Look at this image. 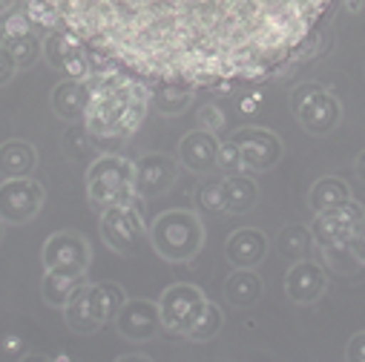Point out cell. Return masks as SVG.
Masks as SVG:
<instances>
[{"mask_svg": "<svg viewBox=\"0 0 365 362\" xmlns=\"http://www.w3.org/2000/svg\"><path fill=\"white\" fill-rule=\"evenodd\" d=\"M113 322H115V331H118L121 339H127V342H150L161 331L158 302H153V299H127Z\"/></svg>", "mask_w": 365, "mask_h": 362, "instance_id": "obj_13", "label": "cell"}, {"mask_svg": "<svg viewBox=\"0 0 365 362\" xmlns=\"http://www.w3.org/2000/svg\"><path fill=\"white\" fill-rule=\"evenodd\" d=\"M38 167V152L24 138H9L0 144V175L4 178H26Z\"/></svg>", "mask_w": 365, "mask_h": 362, "instance_id": "obj_22", "label": "cell"}, {"mask_svg": "<svg viewBox=\"0 0 365 362\" xmlns=\"http://www.w3.org/2000/svg\"><path fill=\"white\" fill-rule=\"evenodd\" d=\"M207 305V296L202 294V288L196 285H185V282H178V285H170L161 299H158V314H161V328L175 333V336H185L193 322L202 316Z\"/></svg>", "mask_w": 365, "mask_h": 362, "instance_id": "obj_8", "label": "cell"}, {"mask_svg": "<svg viewBox=\"0 0 365 362\" xmlns=\"http://www.w3.org/2000/svg\"><path fill=\"white\" fill-rule=\"evenodd\" d=\"M196 121H199V127L202 130H210V133H219L222 127H225V113H222V107H216V104H205V107H199V113H196Z\"/></svg>", "mask_w": 365, "mask_h": 362, "instance_id": "obj_34", "label": "cell"}, {"mask_svg": "<svg viewBox=\"0 0 365 362\" xmlns=\"http://www.w3.org/2000/svg\"><path fill=\"white\" fill-rule=\"evenodd\" d=\"M18 75V66H15V61H12V55H9V49L0 43V86H6V83H12V78Z\"/></svg>", "mask_w": 365, "mask_h": 362, "instance_id": "obj_36", "label": "cell"}, {"mask_svg": "<svg viewBox=\"0 0 365 362\" xmlns=\"http://www.w3.org/2000/svg\"><path fill=\"white\" fill-rule=\"evenodd\" d=\"M101 239L113 253H121V256L138 253L141 244L147 242V224H144L138 202L104 207V213H101Z\"/></svg>", "mask_w": 365, "mask_h": 362, "instance_id": "obj_6", "label": "cell"}, {"mask_svg": "<svg viewBox=\"0 0 365 362\" xmlns=\"http://www.w3.org/2000/svg\"><path fill=\"white\" fill-rule=\"evenodd\" d=\"M124 302H127V294L115 282H96V285H86L83 282V305H86V314L93 316L98 325L113 322Z\"/></svg>", "mask_w": 365, "mask_h": 362, "instance_id": "obj_18", "label": "cell"}, {"mask_svg": "<svg viewBox=\"0 0 365 362\" xmlns=\"http://www.w3.org/2000/svg\"><path fill=\"white\" fill-rule=\"evenodd\" d=\"M362 6H365V0H345V9H348L351 15H359Z\"/></svg>", "mask_w": 365, "mask_h": 362, "instance_id": "obj_41", "label": "cell"}, {"mask_svg": "<svg viewBox=\"0 0 365 362\" xmlns=\"http://www.w3.org/2000/svg\"><path fill=\"white\" fill-rule=\"evenodd\" d=\"M311 242H314V236H311L308 227H302V224H288V227H282V233H279V239H277V247H279V253H282L285 259H305Z\"/></svg>", "mask_w": 365, "mask_h": 362, "instance_id": "obj_29", "label": "cell"}, {"mask_svg": "<svg viewBox=\"0 0 365 362\" xmlns=\"http://www.w3.org/2000/svg\"><path fill=\"white\" fill-rule=\"evenodd\" d=\"M41 259H43V270L83 279L89 262H93V247L78 230H58L43 242Z\"/></svg>", "mask_w": 365, "mask_h": 362, "instance_id": "obj_7", "label": "cell"}, {"mask_svg": "<svg viewBox=\"0 0 365 362\" xmlns=\"http://www.w3.org/2000/svg\"><path fill=\"white\" fill-rule=\"evenodd\" d=\"M133 167H135V196L147 202L170 193V187L178 178V161H173L164 152H147Z\"/></svg>", "mask_w": 365, "mask_h": 362, "instance_id": "obj_14", "label": "cell"}, {"mask_svg": "<svg viewBox=\"0 0 365 362\" xmlns=\"http://www.w3.org/2000/svg\"><path fill=\"white\" fill-rule=\"evenodd\" d=\"M0 351H4L6 356H21L26 351V342L18 333H6L4 339H0Z\"/></svg>", "mask_w": 365, "mask_h": 362, "instance_id": "obj_39", "label": "cell"}, {"mask_svg": "<svg viewBox=\"0 0 365 362\" xmlns=\"http://www.w3.org/2000/svg\"><path fill=\"white\" fill-rule=\"evenodd\" d=\"M328 291V276L319 262L314 259H297L285 276V296L294 305H314Z\"/></svg>", "mask_w": 365, "mask_h": 362, "instance_id": "obj_15", "label": "cell"}, {"mask_svg": "<svg viewBox=\"0 0 365 362\" xmlns=\"http://www.w3.org/2000/svg\"><path fill=\"white\" fill-rule=\"evenodd\" d=\"M233 141L239 144L242 167L247 172H264L270 167H277L285 155L282 138L264 127H242L233 133Z\"/></svg>", "mask_w": 365, "mask_h": 362, "instance_id": "obj_12", "label": "cell"}, {"mask_svg": "<svg viewBox=\"0 0 365 362\" xmlns=\"http://www.w3.org/2000/svg\"><path fill=\"white\" fill-rule=\"evenodd\" d=\"M46 202V190L32 175L26 178H4L0 181V222L4 224H26L32 222Z\"/></svg>", "mask_w": 365, "mask_h": 362, "instance_id": "obj_9", "label": "cell"}, {"mask_svg": "<svg viewBox=\"0 0 365 362\" xmlns=\"http://www.w3.org/2000/svg\"><path fill=\"white\" fill-rule=\"evenodd\" d=\"M196 207H199V213H207V216L222 213V178L202 181L196 190Z\"/></svg>", "mask_w": 365, "mask_h": 362, "instance_id": "obj_31", "label": "cell"}, {"mask_svg": "<svg viewBox=\"0 0 365 362\" xmlns=\"http://www.w3.org/2000/svg\"><path fill=\"white\" fill-rule=\"evenodd\" d=\"M348 199H354L348 181H342V178H336V175H325V178L314 181V187H311V193H308V207H311L314 213H319V210H331V207H336V205H345Z\"/></svg>", "mask_w": 365, "mask_h": 362, "instance_id": "obj_24", "label": "cell"}, {"mask_svg": "<svg viewBox=\"0 0 365 362\" xmlns=\"http://www.w3.org/2000/svg\"><path fill=\"white\" fill-rule=\"evenodd\" d=\"M225 256L233 267H259L267 256V236L259 227H239L225 244Z\"/></svg>", "mask_w": 365, "mask_h": 362, "instance_id": "obj_17", "label": "cell"}, {"mask_svg": "<svg viewBox=\"0 0 365 362\" xmlns=\"http://www.w3.org/2000/svg\"><path fill=\"white\" fill-rule=\"evenodd\" d=\"M345 247L351 250V256L356 259V264H365V216L356 222V227H354V233H351V239H348Z\"/></svg>", "mask_w": 365, "mask_h": 362, "instance_id": "obj_35", "label": "cell"}, {"mask_svg": "<svg viewBox=\"0 0 365 362\" xmlns=\"http://www.w3.org/2000/svg\"><path fill=\"white\" fill-rule=\"evenodd\" d=\"M83 285V279L75 276H63V274H52V270H43V279H41V299L52 308H63L66 299L75 294V288Z\"/></svg>", "mask_w": 365, "mask_h": 362, "instance_id": "obj_26", "label": "cell"}, {"mask_svg": "<svg viewBox=\"0 0 365 362\" xmlns=\"http://www.w3.org/2000/svg\"><path fill=\"white\" fill-rule=\"evenodd\" d=\"M222 325H225V314H222V308H219L216 302L207 299L202 316L193 322V328L185 333V339H190V342H210V339L219 336Z\"/></svg>", "mask_w": 365, "mask_h": 362, "instance_id": "obj_28", "label": "cell"}, {"mask_svg": "<svg viewBox=\"0 0 365 362\" xmlns=\"http://www.w3.org/2000/svg\"><path fill=\"white\" fill-rule=\"evenodd\" d=\"M216 170H222L225 175H233V172H245L242 167V152H239V144L230 138V141H219V152H216Z\"/></svg>", "mask_w": 365, "mask_h": 362, "instance_id": "obj_32", "label": "cell"}, {"mask_svg": "<svg viewBox=\"0 0 365 362\" xmlns=\"http://www.w3.org/2000/svg\"><path fill=\"white\" fill-rule=\"evenodd\" d=\"M86 101H89V86L86 81H61L55 89H52V110L58 118L63 121H81L83 118V110H86Z\"/></svg>", "mask_w": 365, "mask_h": 362, "instance_id": "obj_21", "label": "cell"}, {"mask_svg": "<svg viewBox=\"0 0 365 362\" xmlns=\"http://www.w3.org/2000/svg\"><path fill=\"white\" fill-rule=\"evenodd\" d=\"M86 196L93 205L104 207H115V205H133L138 202L135 196V167L133 161L121 158V155H98L96 161H89L86 167Z\"/></svg>", "mask_w": 365, "mask_h": 362, "instance_id": "obj_4", "label": "cell"}, {"mask_svg": "<svg viewBox=\"0 0 365 362\" xmlns=\"http://www.w3.org/2000/svg\"><path fill=\"white\" fill-rule=\"evenodd\" d=\"M150 362V356H118V362Z\"/></svg>", "mask_w": 365, "mask_h": 362, "instance_id": "obj_42", "label": "cell"}, {"mask_svg": "<svg viewBox=\"0 0 365 362\" xmlns=\"http://www.w3.org/2000/svg\"><path fill=\"white\" fill-rule=\"evenodd\" d=\"M89 101L83 127L96 141H127L138 133L150 110V86L121 69H98L86 78Z\"/></svg>", "mask_w": 365, "mask_h": 362, "instance_id": "obj_2", "label": "cell"}, {"mask_svg": "<svg viewBox=\"0 0 365 362\" xmlns=\"http://www.w3.org/2000/svg\"><path fill=\"white\" fill-rule=\"evenodd\" d=\"M193 104L190 83H178V81H155L150 89V107H155L161 115H181Z\"/></svg>", "mask_w": 365, "mask_h": 362, "instance_id": "obj_23", "label": "cell"}, {"mask_svg": "<svg viewBox=\"0 0 365 362\" xmlns=\"http://www.w3.org/2000/svg\"><path fill=\"white\" fill-rule=\"evenodd\" d=\"M32 32V21L26 12L15 9V12H6L0 18V41H9V38H21V35H29Z\"/></svg>", "mask_w": 365, "mask_h": 362, "instance_id": "obj_33", "label": "cell"}, {"mask_svg": "<svg viewBox=\"0 0 365 362\" xmlns=\"http://www.w3.org/2000/svg\"><path fill=\"white\" fill-rule=\"evenodd\" d=\"M0 43L9 49V55H12L15 66H18V72L35 66V63L41 61V55H43V41H41L35 32L21 35V38H9V41H0Z\"/></svg>", "mask_w": 365, "mask_h": 362, "instance_id": "obj_27", "label": "cell"}, {"mask_svg": "<svg viewBox=\"0 0 365 362\" xmlns=\"http://www.w3.org/2000/svg\"><path fill=\"white\" fill-rule=\"evenodd\" d=\"M291 115L308 135H328L339 127L342 121V107L339 98L328 86L308 81L291 89Z\"/></svg>", "mask_w": 365, "mask_h": 362, "instance_id": "obj_5", "label": "cell"}, {"mask_svg": "<svg viewBox=\"0 0 365 362\" xmlns=\"http://www.w3.org/2000/svg\"><path fill=\"white\" fill-rule=\"evenodd\" d=\"M43 58L52 69L63 72L72 81H86L93 75V63L86 55V43H81L69 29L55 26L43 41Z\"/></svg>", "mask_w": 365, "mask_h": 362, "instance_id": "obj_11", "label": "cell"}, {"mask_svg": "<svg viewBox=\"0 0 365 362\" xmlns=\"http://www.w3.org/2000/svg\"><path fill=\"white\" fill-rule=\"evenodd\" d=\"M222 294H225V302H227L230 308L245 311V308H253V305L262 299L264 282H262V276L256 274V267H236L233 274L225 279Z\"/></svg>", "mask_w": 365, "mask_h": 362, "instance_id": "obj_19", "label": "cell"}, {"mask_svg": "<svg viewBox=\"0 0 365 362\" xmlns=\"http://www.w3.org/2000/svg\"><path fill=\"white\" fill-rule=\"evenodd\" d=\"M4 236H6V224L0 222V242H4Z\"/></svg>", "mask_w": 365, "mask_h": 362, "instance_id": "obj_43", "label": "cell"}, {"mask_svg": "<svg viewBox=\"0 0 365 362\" xmlns=\"http://www.w3.org/2000/svg\"><path fill=\"white\" fill-rule=\"evenodd\" d=\"M362 216H365L362 205L348 199L345 205H336L331 210H319L308 230L322 250H345V244H348V239H351V233Z\"/></svg>", "mask_w": 365, "mask_h": 362, "instance_id": "obj_10", "label": "cell"}, {"mask_svg": "<svg viewBox=\"0 0 365 362\" xmlns=\"http://www.w3.org/2000/svg\"><path fill=\"white\" fill-rule=\"evenodd\" d=\"M147 242L164 262H190L205 244V224L196 213L173 207L155 216V222L147 227Z\"/></svg>", "mask_w": 365, "mask_h": 362, "instance_id": "obj_3", "label": "cell"}, {"mask_svg": "<svg viewBox=\"0 0 365 362\" xmlns=\"http://www.w3.org/2000/svg\"><path fill=\"white\" fill-rule=\"evenodd\" d=\"M216 152H219V138L210 130H193L178 141V164L190 172H210L216 170Z\"/></svg>", "mask_w": 365, "mask_h": 362, "instance_id": "obj_16", "label": "cell"}, {"mask_svg": "<svg viewBox=\"0 0 365 362\" xmlns=\"http://www.w3.org/2000/svg\"><path fill=\"white\" fill-rule=\"evenodd\" d=\"M259 202V185L245 175L233 172L222 178V213H247Z\"/></svg>", "mask_w": 365, "mask_h": 362, "instance_id": "obj_20", "label": "cell"}, {"mask_svg": "<svg viewBox=\"0 0 365 362\" xmlns=\"http://www.w3.org/2000/svg\"><path fill=\"white\" fill-rule=\"evenodd\" d=\"M345 359H351V362H365V331H359V333L351 336V342H348V348H345Z\"/></svg>", "mask_w": 365, "mask_h": 362, "instance_id": "obj_37", "label": "cell"}, {"mask_svg": "<svg viewBox=\"0 0 365 362\" xmlns=\"http://www.w3.org/2000/svg\"><path fill=\"white\" fill-rule=\"evenodd\" d=\"M63 311V322L72 333H81V336H89V333H96L101 325L86 314V305H83V285L75 288V294L66 299V305L61 308Z\"/></svg>", "mask_w": 365, "mask_h": 362, "instance_id": "obj_25", "label": "cell"}, {"mask_svg": "<svg viewBox=\"0 0 365 362\" xmlns=\"http://www.w3.org/2000/svg\"><path fill=\"white\" fill-rule=\"evenodd\" d=\"M101 61L150 81L213 86L288 63L334 0H35Z\"/></svg>", "mask_w": 365, "mask_h": 362, "instance_id": "obj_1", "label": "cell"}, {"mask_svg": "<svg viewBox=\"0 0 365 362\" xmlns=\"http://www.w3.org/2000/svg\"><path fill=\"white\" fill-rule=\"evenodd\" d=\"M239 113L245 115V118H250V115H256L259 110H262V93H245L242 98H239Z\"/></svg>", "mask_w": 365, "mask_h": 362, "instance_id": "obj_38", "label": "cell"}, {"mask_svg": "<svg viewBox=\"0 0 365 362\" xmlns=\"http://www.w3.org/2000/svg\"><path fill=\"white\" fill-rule=\"evenodd\" d=\"M61 144H63V152L72 158V161H89L93 158V135L89 130L81 124H72L63 135H61Z\"/></svg>", "mask_w": 365, "mask_h": 362, "instance_id": "obj_30", "label": "cell"}, {"mask_svg": "<svg viewBox=\"0 0 365 362\" xmlns=\"http://www.w3.org/2000/svg\"><path fill=\"white\" fill-rule=\"evenodd\" d=\"M354 170H356V175H359V181L365 185V150L356 155V164H354Z\"/></svg>", "mask_w": 365, "mask_h": 362, "instance_id": "obj_40", "label": "cell"}]
</instances>
